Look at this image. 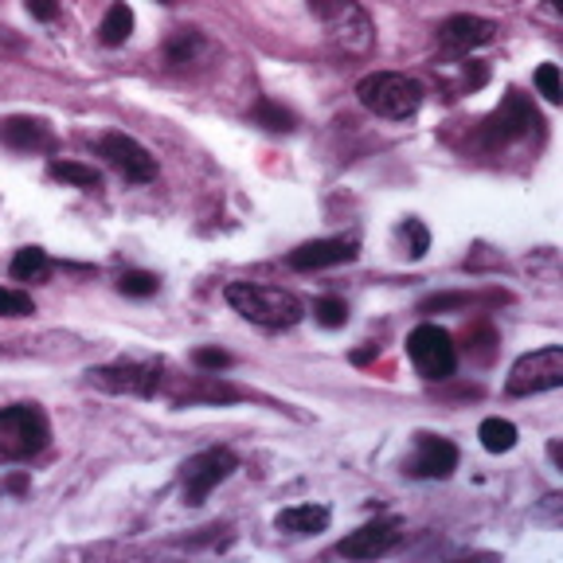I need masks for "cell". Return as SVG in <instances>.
Listing matches in <instances>:
<instances>
[{
	"instance_id": "obj_1",
	"label": "cell",
	"mask_w": 563,
	"mask_h": 563,
	"mask_svg": "<svg viewBox=\"0 0 563 563\" xmlns=\"http://www.w3.org/2000/svg\"><path fill=\"white\" fill-rule=\"evenodd\" d=\"M228 306L235 313H243L251 325H263V329H294L306 317L301 301L290 290L258 286V282H231Z\"/></svg>"
},
{
	"instance_id": "obj_2",
	"label": "cell",
	"mask_w": 563,
	"mask_h": 563,
	"mask_svg": "<svg viewBox=\"0 0 563 563\" xmlns=\"http://www.w3.org/2000/svg\"><path fill=\"white\" fill-rule=\"evenodd\" d=\"M356 98H361L364 110H372L376 118H391V122H404L422 106L427 90L411 75H399V70H376V75H364L356 82Z\"/></svg>"
},
{
	"instance_id": "obj_3",
	"label": "cell",
	"mask_w": 563,
	"mask_h": 563,
	"mask_svg": "<svg viewBox=\"0 0 563 563\" xmlns=\"http://www.w3.org/2000/svg\"><path fill=\"white\" fill-rule=\"evenodd\" d=\"M309 12L325 24L329 44L341 47L344 55H368L376 44V27L361 0H309Z\"/></svg>"
},
{
	"instance_id": "obj_4",
	"label": "cell",
	"mask_w": 563,
	"mask_h": 563,
	"mask_svg": "<svg viewBox=\"0 0 563 563\" xmlns=\"http://www.w3.org/2000/svg\"><path fill=\"white\" fill-rule=\"evenodd\" d=\"M47 439H52V427H47V415L35 404L0 407V457L24 462V457L40 454Z\"/></svg>"
},
{
	"instance_id": "obj_5",
	"label": "cell",
	"mask_w": 563,
	"mask_h": 563,
	"mask_svg": "<svg viewBox=\"0 0 563 563\" xmlns=\"http://www.w3.org/2000/svg\"><path fill=\"white\" fill-rule=\"evenodd\" d=\"M235 470H239V457H235V450H228V446H211V450L192 454L185 462V470H180V493H185V501L203 505L208 493L228 482Z\"/></svg>"
},
{
	"instance_id": "obj_6",
	"label": "cell",
	"mask_w": 563,
	"mask_h": 563,
	"mask_svg": "<svg viewBox=\"0 0 563 563\" xmlns=\"http://www.w3.org/2000/svg\"><path fill=\"white\" fill-rule=\"evenodd\" d=\"M407 356L419 368L422 379H450L457 368V349L450 341V333L442 325L422 321L411 336H407Z\"/></svg>"
},
{
	"instance_id": "obj_7",
	"label": "cell",
	"mask_w": 563,
	"mask_h": 563,
	"mask_svg": "<svg viewBox=\"0 0 563 563\" xmlns=\"http://www.w3.org/2000/svg\"><path fill=\"white\" fill-rule=\"evenodd\" d=\"M537 125H540L537 106L528 102L520 90H509V95L501 98V106L482 122V141L489 145V150H505V145H512V141L528 137Z\"/></svg>"
},
{
	"instance_id": "obj_8",
	"label": "cell",
	"mask_w": 563,
	"mask_h": 563,
	"mask_svg": "<svg viewBox=\"0 0 563 563\" xmlns=\"http://www.w3.org/2000/svg\"><path fill=\"white\" fill-rule=\"evenodd\" d=\"M563 384V349L560 344H548V349H537L520 356L512 364L509 379H505V391L509 396H540V391H552V387Z\"/></svg>"
},
{
	"instance_id": "obj_9",
	"label": "cell",
	"mask_w": 563,
	"mask_h": 563,
	"mask_svg": "<svg viewBox=\"0 0 563 563\" xmlns=\"http://www.w3.org/2000/svg\"><path fill=\"white\" fill-rule=\"evenodd\" d=\"M90 384L110 391V396H157L161 387V364H141V361H118L90 368Z\"/></svg>"
},
{
	"instance_id": "obj_10",
	"label": "cell",
	"mask_w": 563,
	"mask_h": 563,
	"mask_svg": "<svg viewBox=\"0 0 563 563\" xmlns=\"http://www.w3.org/2000/svg\"><path fill=\"white\" fill-rule=\"evenodd\" d=\"M98 157L114 168L122 180H130V185H150V180H157V161L150 157V150H145L141 141L125 137V133H106V137H98Z\"/></svg>"
},
{
	"instance_id": "obj_11",
	"label": "cell",
	"mask_w": 563,
	"mask_h": 563,
	"mask_svg": "<svg viewBox=\"0 0 563 563\" xmlns=\"http://www.w3.org/2000/svg\"><path fill=\"white\" fill-rule=\"evenodd\" d=\"M457 470V446L439 434H415V454L404 462V474L419 482H439Z\"/></svg>"
},
{
	"instance_id": "obj_12",
	"label": "cell",
	"mask_w": 563,
	"mask_h": 563,
	"mask_svg": "<svg viewBox=\"0 0 563 563\" xmlns=\"http://www.w3.org/2000/svg\"><path fill=\"white\" fill-rule=\"evenodd\" d=\"M399 525L396 520H372V525L356 528V532H349V537L336 544V555H344V560H376V555H387L391 548L399 544Z\"/></svg>"
},
{
	"instance_id": "obj_13",
	"label": "cell",
	"mask_w": 563,
	"mask_h": 563,
	"mask_svg": "<svg viewBox=\"0 0 563 563\" xmlns=\"http://www.w3.org/2000/svg\"><path fill=\"white\" fill-rule=\"evenodd\" d=\"M216 59V44L200 27H176L165 40V63L173 70H203Z\"/></svg>"
},
{
	"instance_id": "obj_14",
	"label": "cell",
	"mask_w": 563,
	"mask_h": 563,
	"mask_svg": "<svg viewBox=\"0 0 563 563\" xmlns=\"http://www.w3.org/2000/svg\"><path fill=\"white\" fill-rule=\"evenodd\" d=\"M493 35H497V24L485 16H450L439 24V44L454 55H470L477 47L493 44Z\"/></svg>"
},
{
	"instance_id": "obj_15",
	"label": "cell",
	"mask_w": 563,
	"mask_h": 563,
	"mask_svg": "<svg viewBox=\"0 0 563 563\" xmlns=\"http://www.w3.org/2000/svg\"><path fill=\"white\" fill-rule=\"evenodd\" d=\"M356 239H313V243H301L290 251L286 263L294 271H325V266H341V263H352L356 258Z\"/></svg>"
},
{
	"instance_id": "obj_16",
	"label": "cell",
	"mask_w": 563,
	"mask_h": 563,
	"mask_svg": "<svg viewBox=\"0 0 563 563\" xmlns=\"http://www.w3.org/2000/svg\"><path fill=\"white\" fill-rule=\"evenodd\" d=\"M0 141L20 153H52L55 133L44 118H4L0 122Z\"/></svg>"
},
{
	"instance_id": "obj_17",
	"label": "cell",
	"mask_w": 563,
	"mask_h": 563,
	"mask_svg": "<svg viewBox=\"0 0 563 563\" xmlns=\"http://www.w3.org/2000/svg\"><path fill=\"white\" fill-rule=\"evenodd\" d=\"M274 525L282 532H290V537H313V532H325L329 528V509L325 505H290V509H282Z\"/></svg>"
},
{
	"instance_id": "obj_18",
	"label": "cell",
	"mask_w": 563,
	"mask_h": 563,
	"mask_svg": "<svg viewBox=\"0 0 563 563\" xmlns=\"http://www.w3.org/2000/svg\"><path fill=\"white\" fill-rule=\"evenodd\" d=\"M228 404V399H243V391L231 384H223L220 376H200V384H192L188 391L176 396V404Z\"/></svg>"
},
{
	"instance_id": "obj_19",
	"label": "cell",
	"mask_w": 563,
	"mask_h": 563,
	"mask_svg": "<svg viewBox=\"0 0 563 563\" xmlns=\"http://www.w3.org/2000/svg\"><path fill=\"white\" fill-rule=\"evenodd\" d=\"M130 35H133V9L118 0L102 16V24H98V40H102L106 47H122Z\"/></svg>"
},
{
	"instance_id": "obj_20",
	"label": "cell",
	"mask_w": 563,
	"mask_h": 563,
	"mask_svg": "<svg viewBox=\"0 0 563 563\" xmlns=\"http://www.w3.org/2000/svg\"><path fill=\"white\" fill-rule=\"evenodd\" d=\"M9 271L16 282H40L52 271V258H47V251H40V246H24V251H16Z\"/></svg>"
},
{
	"instance_id": "obj_21",
	"label": "cell",
	"mask_w": 563,
	"mask_h": 563,
	"mask_svg": "<svg viewBox=\"0 0 563 563\" xmlns=\"http://www.w3.org/2000/svg\"><path fill=\"white\" fill-rule=\"evenodd\" d=\"M47 173H52V180H63V185L102 188V176H98L90 165H79V161H52V165H47Z\"/></svg>"
},
{
	"instance_id": "obj_22",
	"label": "cell",
	"mask_w": 563,
	"mask_h": 563,
	"mask_svg": "<svg viewBox=\"0 0 563 563\" xmlns=\"http://www.w3.org/2000/svg\"><path fill=\"white\" fill-rule=\"evenodd\" d=\"M255 125H263V130H271V133H294L298 130V114L286 110V106L271 102V98H263V102L255 106Z\"/></svg>"
},
{
	"instance_id": "obj_23",
	"label": "cell",
	"mask_w": 563,
	"mask_h": 563,
	"mask_svg": "<svg viewBox=\"0 0 563 563\" xmlns=\"http://www.w3.org/2000/svg\"><path fill=\"white\" fill-rule=\"evenodd\" d=\"M477 439H482V446L489 450V454H505V450L517 446V427H512L509 419H485Z\"/></svg>"
},
{
	"instance_id": "obj_24",
	"label": "cell",
	"mask_w": 563,
	"mask_h": 563,
	"mask_svg": "<svg viewBox=\"0 0 563 563\" xmlns=\"http://www.w3.org/2000/svg\"><path fill=\"white\" fill-rule=\"evenodd\" d=\"M497 329L489 325V321H477V325H470L466 333V352H470V361L477 364H489L493 356H497Z\"/></svg>"
},
{
	"instance_id": "obj_25",
	"label": "cell",
	"mask_w": 563,
	"mask_h": 563,
	"mask_svg": "<svg viewBox=\"0 0 563 563\" xmlns=\"http://www.w3.org/2000/svg\"><path fill=\"white\" fill-rule=\"evenodd\" d=\"M157 274L150 271H125L122 278H118V290L125 294V298H153L157 294Z\"/></svg>"
},
{
	"instance_id": "obj_26",
	"label": "cell",
	"mask_w": 563,
	"mask_h": 563,
	"mask_svg": "<svg viewBox=\"0 0 563 563\" xmlns=\"http://www.w3.org/2000/svg\"><path fill=\"white\" fill-rule=\"evenodd\" d=\"M313 317H317V325L341 329L344 321H349V306H344L341 298H321V301L313 306Z\"/></svg>"
},
{
	"instance_id": "obj_27",
	"label": "cell",
	"mask_w": 563,
	"mask_h": 563,
	"mask_svg": "<svg viewBox=\"0 0 563 563\" xmlns=\"http://www.w3.org/2000/svg\"><path fill=\"white\" fill-rule=\"evenodd\" d=\"M35 313L32 298L24 290H12V286H0V317H27Z\"/></svg>"
},
{
	"instance_id": "obj_28",
	"label": "cell",
	"mask_w": 563,
	"mask_h": 563,
	"mask_svg": "<svg viewBox=\"0 0 563 563\" xmlns=\"http://www.w3.org/2000/svg\"><path fill=\"white\" fill-rule=\"evenodd\" d=\"M537 87L552 106L563 102V82H560V67H555V63H544V67L537 70Z\"/></svg>"
},
{
	"instance_id": "obj_29",
	"label": "cell",
	"mask_w": 563,
	"mask_h": 563,
	"mask_svg": "<svg viewBox=\"0 0 563 563\" xmlns=\"http://www.w3.org/2000/svg\"><path fill=\"white\" fill-rule=\"evenodd\" d=\"M470 294H434V298H422V313H442V309H466L470 306Z\"/></svg>"
},
{
	"instance_id": "obj_30",
	"label": "cell",
	"mask_w": 563,
	"mask_h": 563,
	"mask_svg": "<svg viewBox=\"0 0 563 563\" xmlns=\"http://www.w3.org/2000/svg\"><path fill=\"white\" fill-rule=\"evenodd\" d=\"M192 361H196V368H200V372H223V368H231V352H223V349H196Z\"/></svg>"
},
{
	"instance_id": "obj_31",
	"label": "cell",
	"mask_w": 563,
	"mask_h": 563,
	"mask_svg": "<svg viewBox=\"0 0 563 563\" xmlns=\"http://www.w3.org/2000/svg\"><path fill=\"white\" fill-rule=\"evenodd\" d=\"M399 231H404V239H411V258L427 255V243H431V239H427V228H422L419 220H407Z\"/></svg>"
},
{
	"instance_id": "obj_32",
	"label": "cell",
	"mask_w": 563,
	"mask_h": 563,
	"mask_svg": "<svg viewBox=\"0 0 563 563\" xmlns=\"http://www.w3.org/2000/svg\"><path fill=\"white\" fill-rule=\"evenodd\" d=\"M27 12L35 20H55L59 16V0H27Z\"/></svg>"
},
{
	"instance_id": "obj_33",
	"label": "cell",
	"mask_w": 563,
	"mask_h": 563,
	"mask_svg": "<svg viewBox=\"0 0 563 563\" xmlns=\"http://www.w3.org/2000/svg\"><path fill=\"white\" fill-rule=\"evenodd\" d=\"M372 356H376V344H372V349H361V352H356V356H352V361H356V364H368Z\"/></svg>"
},
{
	"instance_id": "obj_34",
	"label": "cell",
	"mask_w": 563,
	"mask_h": 563,
	"mask_svg": "<svg viewBox=\"0 0 563 563\" xmlns=\"http://www.w3.org/2000/svg\"><path fill=\"white\" fill-rule=\"evenodd\" d=\"M548 454H552L555 466H563V446H560V442H552V446H548Z\"/></svg>"
},
{
	"instance_id": "obj_35",
	"label": "cell",
	"mask_w": 563,
	"mask_h": 563,
	"mask_svg": "<svg viewBox=\"0 0 563 563\" xmlns=\"http://www.w3.org/2000/svg\"><path fill=\"white\" fill-rule=\"evenodd\" d=\"M24 485H27V477H20V474H16V477H9V489H12V493H24Z\"/></svg>"
},
{
	"instance_id": "obj_36",
	"label": "cell",
	"mask_w": 563,
	"mask_h": 563,
	"mask_svg": "<svg viewBox=\"0 0 563 563\" xmlns=\"http://www.w3.org/2000/svg\"><path fill=\"white\" fill-rule=\"evenodd\" d=\"M552 9H555V12H560V9H563V0H552Z\"/></svg>"
},
{
	"instance_id": "obj_37",
	"label": "cell",
	"mask_w": 563,
	"mask_h": 563,
	"mask_svg": "<svg viewBox=\"0 0 563 563\" xmlns=\"http://www.w3.org/2000/svg\"><path fill=\"white\" fill-rule=\"evenodd\" d=\"M161 4H176V0H161Z\"/></svg>"
}]
</instances>
